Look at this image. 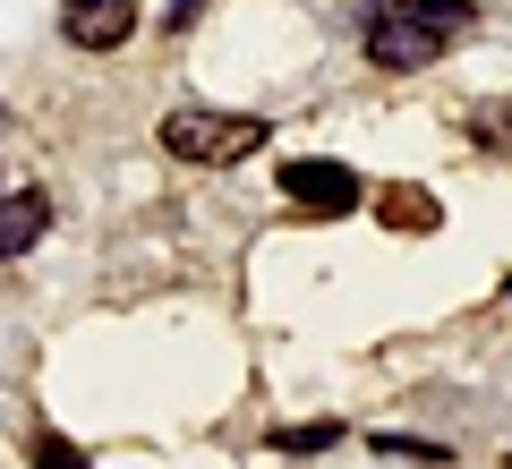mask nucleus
<instances>
[{"label":"nucleus","instance_id":"f257e3e1","mask_svg":"<svg viewBox=\"0 0 512 469\" xmlns=\"http://www.w3.org/2000/svg\"><path fill=\"white\" fill-rule=\"evenodd\" d=\"M163 145L180 154V163H205V171H222V163H248L256 145H265V120H248V111H171L163 120Z\"/></svg>","mask_w":512,"mask_h":469},{"label":"nucleus","instance_id":"f03ea898","mask_svg":"<svg viewBox=\"0 0 512 469\" xmlns=\"http://www.w3.org/2000/svg\"><path fill=\"white\" fill-rule=\"evenodd\" d=\"M436 26H444V18H419L410 0H393V9H384V18L367 26V60H376V69H393V77L427 69V60L444 52V35H436Z\"/></svg>","mask_w":512,"mask_h":469},{"label":"nucleus","instance_id":"7ed1b4c3","mask_svg":"<svg viewBox=\"0 0 512 469\" xmlns=\"http://www.w3.org/2000/svg\"><path fill=\"white\" fill-rule=\"evenodd\" d=\"M282 197H291L299 214L333 222V214L359 205V171H342V163H291V171H282Z\"/></svg>","mask_w":512,"mask_h":469},{"label":"nucleus","instance_id":"20e7f679","mask_svg":"<svg viewBox=\"0 0 512 469\" xmlns=\"http://www.w3.org/2000/svg\"><path fill=\"white\" fill-rule=\"evenodd\" d=\"M60 35H69L77 52H120V43L137 35V0H69V9H60Z\"/></svg>","mask_w":512,"mask_h":469},{"label":"nucleus","instance_id":"39448f33","mask_svg":"<svg viewBox=\"0 0 512 469\" xmlns=\"http://www.w3.org/2000/svg\"><path fill=\"white\" fill-rule=\"evenodd\" d=\"M43 222H52V205L35 197V188H0V256H18L43 239Z\"/></svg>","mask_w":512,"mask_h":469},{"label":"nucleus","instance_id":"423d86ee","mask_svg":"<svg viewBox=\"0 0 512 469\" xmlns=\"http://www.w3.org/2000/svg\"><path fill=\"white\" fill-rule=\"evenodd\" d=\"M376 214H384V231H402V239H427L444 222V205L427 197V188H384L376 197Z\"/></svg>","mask_w":512,"mask_h":469},{"label":"nucleus","instance_id":"0eeeda50","mask_svg":"<svg viewBox=\"0 0 512 469\" xmlns=\"http://www.w3.org/2000/svg\"><path fill=\"white\" fill-rule=\"evenodd\" d=\"M376 452H384V461H427V469H444V461H453L444 444H419V435H376Z\"/></svg>","mask_w":512,"mask_h":469},{"label":"nucleus","instance_id":"6e6552de","mask_svg":"<svg viewBox=\"0 0 512 469\" xmlns=\"http://www.w3.org/2000/svg\"><path fill=\"white\" fill-rule=\"evenodd\" d=\"M325 444H342V427H333V418H316V427H282V435H274V452H325Z\"/></svg>","mask_w":512,"mask_h":469},{"label":"nucleus","instance_id":"1a4fd4ad","mask_svg":"<svg viewBox=\"0 0 512 469\" xmlns=\"http://www.w3.org/2000/svg\"><path fill=\"white\" fill-rule=\"evenodd\" d=\"M35 469H86V452L60 444V435H43V444H35Z\"/></svg>","mask_w":512,"mask_h":469},{"label":"nucleus","instance_id":"9d476101","mask_svg":"<svg viewBox=\"0 0 512 469\" xmlns=\"http://www.w3.org/2000/svg\"><path fill=\"white\" fill-rule=\"evenodd\" d=\"M197 9H205V0H171V18H163V26H171V35H180V26L197 18Z\"/></svg>","mask_w":512,"mask_h":469},{"label":"nucleus","instance_id":"9b49d317","mask_svg":"<svg viewBox=\"0 0 512 469\" xmlns=\"http://www.w3.org/2000/svg\"><path fill=\"white\" fill-rule=\"evenodd\" d=\"M504 299H512V282H504Z\"/></svg>","mask_w":512,"mask_h":469}]
</instances>
